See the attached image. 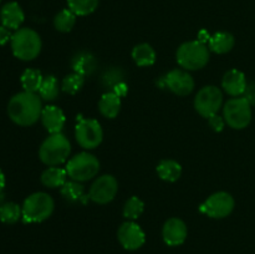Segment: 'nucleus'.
Segmentation results:
<instances>
[{"label": "nucleus", "mask_w": 255, "mask_h": 254, "mask_svg": "<svg viewBox=\"0 0 255 254\" xmlns=\"http://www.w3.org/2000/svg\"><path fill=\"white\" fill-rule=\"evenodd\" d=\"M42 109L41 97L36 92L22 91L10 99L7 115L19 126H31L41 119Z\"/></svg>", "instance_id": "f257e3e1"}, {"label": "nucleus", "mask_w": 255, "mask_h": 254, "mask_svg": "<svg viewBox=\"0 0 255 254\" xmlns=\"http://www.w3.org/2000/svg\"><path fill=\"white\" fill-rule=\"evenodd\" d=\"M10 44L14 56L22 61H31L36 59L42 46L40 35L30 27H20L15 30Z\"/></svg>", "instance_id": "f03ea898"}, {"label": "nucleus", "mask_w": 255, "mask_h": 254, "mask_svg": "<svg viewBox=\"0 0 255 254\" xmlns=\"http://www.w3.org/2000/svg\"><path fill=\"white\" fill-rule=\"evenodd\" d=\"M55 202L45 192H35L26 197L21 207L24 223H41L50 218L54 212Z\"/></svg>", "instance_id": "7ed1b4c3"}, {"label": "nucleus", "mask_w": 255, "mask_h": 254, "mask_svg": "<svg viewBox=\"0 0 255 254\" xmlns=\"http://www.w3.org/2000/svg\"><path fill=\"white\" fill-rule=\"evenodd\" d=\"M71 153V144L62 133L50 134L39 148V158L46 166H60L65 163Z\"/></svg>", "instance_id": "20e7f679"}, {"label": "nucleus", "mask_w": 255, "mask_h": 254, "mask_svg": "<svg viewBox=\"0 0 255 254\" xmlns=\"http://www.w3.org/2000/svg\"><path fill=\"white\" fill-rule=\"evenodd\" d=\"M177 62L188 71L203 69L209 61V50L199 40L183 42L177 50Z\"/></svg>", "instance_id": "39448f33"}, {"label": "nucleus", "mask_w": 255, "mask_h": 254, "mask_svg": "<svg viewBox=\"0 0 255 254\" xmlns=\"http://www.w3.org/2000/svg\"><path fill=\"white\" fill-rule=\"evenodd\" d=\"M67 176L72 181L86 182L96 177L100 171V161L96 156L89 152H81L66 162L65 167Z\"/></svg>", "instance_id": "423d86ee"}, {"label": "nucleus", "mask_w": 255, "mask_h": 254, "mask_svg": "<svg viewBox=\"0 0 255 254\" xmlns=\"http://www.w3.org/2000/svg\"><path fill=\"white\" fill-rule=\"evenodd\" d=\"M223 117L226 124L234 129H243L252 121V105L244 97H234L228 100L223 107Z\"/></svg>", "instance_id": "0eeeda50"}, {"label": "nucleus", "mask_w": 255, "mask_h": 254, "mask_svg": "<svg viewBox=\"0 0 255 254\" xmlns=\"http://www.w3.org/2000/svg\"><path fill=\"white\" fill-rule=\"evenodd\" d=\"M223 105V92L217 86H204L194 97V109L204 119L218 114Z\"/></svg>", "instance_id": "6e6552de"}, {"label": "nucleus", "mask_w": 255, "mask_h": 254, "mask_svg": "<svg viewBox=\"0 0 255 254\" xmlns=\"http://www.w3.org/2000/svg\"><path fill=\"white\" fill-rule=\"evenodd\" d=\"M236 202L233 196L228 192H216L211 194L199 207L201 213L213 219H222L228 217L233 212Z\"/></svg>", "instance_id": "1a4fd4ad"}, {"label": "nucleus", "mask_w": 255, "mask_h": 254, "mask_svg": "<svg viewBox=\"0 0 255 254\" xmlns=\"http://www.w3.org/2000/svg\"><path fill=\"white\" fill-rule=\"evenodd\" d=\"M75 137L82 148L94 149L101 144L104 131L97 120L81 119L75 127Z\"/></svg>", "instance_id": "9d476101"}, {"label": "nucleus", "mask_w": 255, "mask_h": 254, "mask_svg": "<svg viewBox=\"0 0 255 254\" xmlns=\"http://www.w3.org/2000/svg\"><path fill=\"white\" fill-rule=\"evenodd\" d=\"M119 191V182L111 174H104L95 179L90 188L89 197L97 204H107L114 201Z\"/></svg>", "instance_id": "9b49d317"}, {"label": "nucleus", "mask_w": 255, "mask_h": 254, "mask_svg": "<svg viewBox=\"0 0 255 254\" xmlns=\"http://www.w3.org/2000/svg\"><path fill=\"white\" fill-rule=\"evenodd\" d=\"M117 238L125 249L137 251L146 242V234L138 224L128 221L121 224V227L117 231Z\"/></svg>", "instance_id": "f8f14e48"}, {"label": "nucleus", "mask_w": 255, "mask_h": 254, "mask_svg": "<svg viewBox=\"0 0 255 254\" xmlns=\"http://www.w3.org/2000/svg\"><path fill=\"white\" fill-rule=\"evenodd\" d=\"M164 84L173 94L187 96L194 90V80L189 72L181 69L171 70L164 76Z\"/></svg>", "instance_id": "ddd939ff"}, {"label": "nucleus", "mask_w": 255, "mask_h": 254, "mask_svg": "<svg viewBox=\"0 0 255 254\" xmlns=\"http://www.w3.org/2000/svg\"><path fill=\"white\" fill-rule=\"evenodd\" d=\"M187 234H188V231H187L186 223L176 217L166 221L162 228V237H163L164 243L169 247H178L183 244L186 242Z\"/></svg>", "instance_id": "4468645a"}, {"label": "nucleus", "mask_w": 255, "mask_h": 254, "mask_svg": "<svg viewBox=\"0 0 255 254\" xmlns=\"http://www.w3.org/2000/svg\"><path fill=\"white\" fill-rule=\"evenodd\" d=\"M41 122L42 126L50 134L61 133L65 122H66V117H65L64 111L60 107L49 105V106H45L42 109Z\"/></svg>", "instance_id": "2eb2a0df"}, {"label": "nucleus", "mask_w": 255, "mask_h": 254, "mask_svg": "<svg viewBox=\"0 0 255 254\" xmlns=\"http://www.w3.org/2000/svg\"><path fill=\"white\" fill-rule=\"evenodd\" d=\"M247 86H248V84H247L246 75L241 70H229L224 74L223 79H222V87L229 96H242L246 92Z\"/></svg>", "instance_id": "dca6fc26"}, {"label": "nucleus", "mask_w": 255, "mask_h": 254, "mask_svg": "<svg viewBox=\"0 0 255 254\" xmlns=\"http://www.w3.org/2000/svg\"><path fill=\"white\" fill-rule=\"evenodd\" d=\"M0 20L5 27L10 30L20 29L25 20L24 11L16 1L6 2L0 10Z\"/></svg>", "instance_id": "f3484780"}, {"label": "nucleus", "mask_w": 255, "mask_h": 254, "mask_svg": "<svg viewBox=\"0 0 255 254\" xmlns=\"http://www.w3.org/2000/svg\"><path fill=\"white\" fill-rule=\"evenodd\" d=\"M99 110L106 119H115L121 110V97L114 91L106 92L100 99Z\"/></svg>", "instance_id": "a211bd4d"}, {"label": "nucleus", "mask_w": 255, "mask_h": 254, "mask_svg": "<svg viewBox=\"0 0 255 254\" xmlns=\"http://www.w3.org/2000/svg\"><path fill=\"white\" fill-rule=\"evenodd\" d=\"M208 44L209 49H211L212 51L216 52V54L223 55L233 49L234 44H236V39H234V36L231 32L219 31L216 32L214 35H212Z\"/></svg>", "instance_id": "6ab92c4d"}, {"label": "nucleus", "mask_w": 255, "mask_h": 254, "mask_svg": "<svg viewBox=\"0 0 255 254\" xmlns=\"http://www.w3.org/2000/svg\"><path fill=\"white\" fill-rule=\"evenodd\" d=\"M67 179V172L65 168L57 166L49 167L41 174V183L47 188H61Z\"/></svg>", "instance_id": "aec40b11"}, {"label": "nucleus", "mask_w": 255, "mask_h": 254, "mask_svg": "<svg viewBox=\"0 0 255 254\" xmlns=\"http://www.w3.org/2000/svg\"><path fill=\"white\" fill-rule=\"evenodd\" d=\"M132 59L139 67L152 66L156 62V51L149 44H138L132 50Z\"/></svg>", "instance_id": "412c9836"}, {"label": "nucleus", "mask_w": 255, "mask_h": 254, "mask_svg": "<svg viewBox=\"0 0 255 254\" xmlns=\"http://www.w3.org/2000/svg\"><path fill=\"white\" fill-rule=\"evenodd\" d=\"M157 173L166 182H176L182 176V166L174 159H162L157 166Z\"/></svg>", "instance_id": "4be33fe9"}, {"label": "nucleus", "mask_w": 255, "mask_h": 254, "mask_svg": "<svg viewBox=\"0 0 255 254\" xmlns=\"http://www.w3.org/2000/svg\"><path fill=\"white\" fill-rule=\"evenodd\" d=\"M42 80H44V77H42L41 72L35 69H26L20 77L22 89L27 92H39Z\"/></svg>", "instance_id": "5701e85b"}, {"label": "nucleus", "mask_w": 255, "mask_h": 254, "mask_svg": "<svg viewBox=\"0 0 255 254\" xmlns=\"http://www.w3.org/2000/svg\"><path fill=\"white\" fill-rule=\"evenodd\" d=\"M61 194L69 202H85V187L81 182L69 181L61 187Z\"/></svg>", "instance_id": "b1692460"}, {"label": "nucleus", "mask_w": 255, "mask_h": 254, "mask_svg": "<svg viewBox=\"0 0 255 254\" xmlns=\"http://www.w3.org/2000/svg\"><path fill=\"white\" fill-rule=\"evenodd\" d=\"M22 217L21 207L14 202H6L0 206V221L5 224H14Z\"/></svg>", "instance_id": "393cba45"}, {"label": "nucleus", "mask_w": 255, "mask_h": 254, "mask_svg": "<svg viewBox=\"0 0 255 254\" xmlns=\"http://www.w3.org/2000/svg\"><path fill=\"white\" fill-rule=\"evenodd\" d=\"M67 6L76 16H86L97 9L99 0H67Z\"/></svg>", "instance_id": "a878e982"}, {"label": "nucleus", "mask_w": 255, "mask_h": 254, "mask_svg": "<svg viewBox=\"0 0 255 254\" xmlns=\"http://www.w3.org/2000/svg\"><path fill=\"white\" fill-rule=\"evenodd\" d=\"M76 24V15L67 7L61 10L59 14H56L54 19V26L60 32L71 31L72 27Z\"/></svg>", "instance_id": "bb28decb"}, {"label": "nucleus", "mask_w": 255, "mask_h": 254, "mask_svg": "<svg viewBox=\"0 0 255 254\" xmlns=\"http://www.w3.org/2000/svg\"><path fill=\"white\" fill-rule=\"evenodd\" d=\"M72 67H74V71L77 72V74L81 75H87L92 74L96 67V60L92 55L86 54H79L72 61Z\"/></svg>", "instance_id": "cd10ccee"}, {"label": "nucleus", "mask_w": 255, "mask_h": 254, "mask_svg": "<svg viewBox=\"0 0 255 254\" xmlns=\"http://www.w3.org/2000/svg\"><path fill=\"white\" fill-rule=\"evenodd\" d=\"M39 96L45 101H54L59 96V82L56 77L49 75L42 80L41 87L39 90Z\"/></svg>", "instance_id": "c85d7f7f"}, {"label": "nucleus", "mask_w": 255, "mask_h": 254, "mask_svg": "<svg viewBox=\"0 0 255 254\" xmlns=\"http://www.w3.org/2000/svg\"><path fill=\"white\" fill-rule=\"evenodd\" d=\"M85 84V76L77 72H72V74L67 75L64 77L61 82L62 91L66 92L69 95H76L80 90L82 89Z\"/></svg>", "instance_id": "c756f323"}, {"label": "nucleus", "mask_w": 255, "mask_h": 254, "mask_svg": "<svg viewBox=\"0 0 255 254\" xmlns=\"http://www.w3.org/2000/svg\"><path fill=\"white\" fill-rule=\"evenodd\" d=\"M144 211V203L136 196H132L131 198H128L126 201L124 206V217L128 221H134L138 217H141V214Z\"/></svg>", "instance_id": "7c9ffc66"}, {"label": "nucleus", "mask_w": 255, "mask_h": 254, "mask_svg": "<svg viewBox=\"0 0 255 254\" xmlns=\"http://www.w3.org/2000/svg\"><path fill=\"white\" fill-rule=\"evenodd\" d=\"M208 124H209V127H211L214 132H221L223 131L224 125H226V120H224V117H221L218 114H217L209 117Z\"/></svg>", "instance_id": "2f4dec72"}, {"label": "nucleus", "mask_w": 255, "mask_h": 254, "mask_svg": "<svg viewBox=\"0 0 255 254\" xmlns=\"http://www.w3.org/2000/svg\"><path fill=\"white\" fill-rule=\"evenodd\" d=\"M11 37L12 34L10 31V29H7L4 25H1L0 26V45H5L6 42L11 41Z\"/></svg>", "instance_id": "473e14b6"}, {"label": "nucleus", "mask_w": 255, "mask_h": 254, "mask_svg": "<svg viewBox=\"0 0 255 254\" xmlns=\"http://www.w3.org/2000/svg\"><path fill=\"white\" fill-rule=\"evenodd\" d=\"M244 99L248 100L251 105L255 104V84H251L247 86L246 92H244Z\"/></svg>", "instance_id": "72a5a7b5"}, {"label": "nucleus", "mask_w": 255, "mask_h": 254, "mask_svg": "<svg viewBox=\"0 0 255 254\" xmlns=\"http://www.w3.org/2000/svg\"><path fill=\"white\" fill-rule=\"evenodd\" d=\"M209 39H211V35H209L206 30H202V31H199V34H198L199 41L203 42V44H206V42L209 41Z\"/></svg>", "instance_id": "f704fd0d"}, {"label": "nucleus", "mask_w": 255, "mask_h": 254, "mask_svg": "<svg viewBox=\"0 0 255 254\" xmlns=\"http://www.w3.org/2000/svg\"><path fill=\"white\" fill-rule=\"evenodd\" d=\"M4 187H5V176L4 173H2L1 169H0V194H1V192L4 191Z\"/></svg>", "instance_id": "c9c22d12"}, {"label": "nucleus", "mask_w": 255, "mask_h": 254, "mask_svg": "<svg viewBox=\"0 0 255 254\" xmlns=\"http://www.w3.org/2000/svg\"><path fill=\"white\" fill-rule=\"evenodd\" d=\"M0 1H1V0H0Z\"/></svg>", "instance_id": "e433bc0d"}]
</instances>
